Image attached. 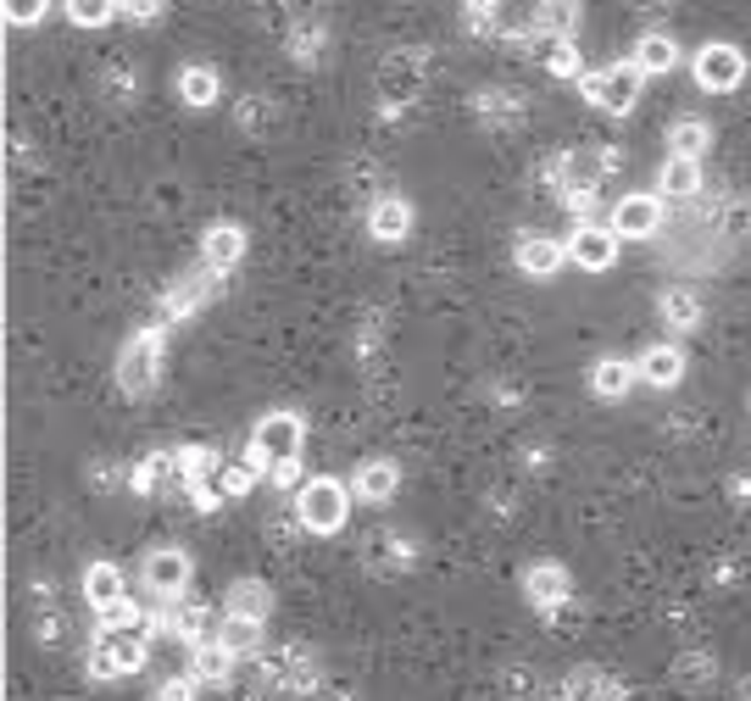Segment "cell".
I'll list each match as a JSON object with an SVG mask.
<instances>
[{"instance_id": "1", "label": "cell", "mask_w": 751, "mask_h": 701, "mask_svg": "<svg viewBox=\"0 0 751 701\" xmlns=\"http://www.w3.org/2000/svg\"><path fill=\"white\" fill-rule=\"evenodd\" d=\"M301 440H306V424L296 412H267L256 424V435H251V446H246V456L262 467V474H273L278 462H301Z\"/></svg>"}, {"instance_id": "2", "label": "cell", "mask_w": 751, "mask_h": 701, "mask_svg": "<svg viewBox=\"0 0 751 701\" xmlns=\"http://www.w3.org/2000/svg\"><path fill=\"white\" fill-rule=\"evenodd\" d=\"M346 512H351V490L340 485V479H306L301 485V496H296V518H301V529H312V535H335V529H346Z\"/></svg>"}, {"instance_id": "3", "label": "cell", "mask_w": 751, "mask_h": 701, "mask_svg": "<svg viewBox=\"0 0 751 701\" xmlns=\"http://www.w3.org/2000/svg\"><path fill=\"white\" fill-rule=\"evenodd\" d=\"M640 67L635 62H613V67H601V73H585L579 78V89L601 107V112H613V117H624V112H635V101H640Z\"/></svg>"}, {"instance_id": "4", "label": "cell", "mask_w": 751, "mask_h": 701, "mask_svg": "<svg viewBox=\"0 0 751 701\" xmlns=\"http://www.w3.org/2000/svg\"><path fill=\"white\" fill-rule=\"evenodd\" d=\"M162 329H139L128 346H123V356H117V385L128 390V396H146L151 385H157V373H162Z\"/></svg>"}, {"instance_id": "5", "label": "cell", "mask_w": 751, "mask_h": 701, "mask_svg": "<svg viewBox=\"0 0 751 701\" xmlns=\"http://www.w3.org/2000/svg\"><path fill=\"white\" fill-rule=\"evenodd\" d=\"M139 663H146V635L101 629L96 658H89V674H96V679H128V674H139Z\"/></svg>"}, {"instance_id": "6", "label": "cell", "mask_w": 751, "mask_h": 701, "mask_svg": "<svg viewBox=\"0 0 751 701\" xmlns=\"http://www.w3.org/2000/svg\"><path fill=\"white\" fill-rule=\"evenodd\" d=\"M746 78V57L735 51V45H701L696 51V84L708 89V96H729V89H740Z\"/></svg>"}, {"instance_id": "7", "label": "cell", "mask_w": 751, "mask_h": 701, "mask_svg": "<svg viewBox=\"0 0 751 701\" xmlns=\"http://www.w3.org/2000/svg\"><path fill=\"white\" fill-rule=\"evenodd\" d=\"M146 590H157L162 601H178L184 590H190V551H178V546H157V551H146Z\"/></svg>"}, {"instance_id": "8", "label": "cell", "mask_w": 751, "mask_h": 701, "mask_svg": "<svg viewBox=\"0 0 751 701\" xmlns=\"http://www.w3.org/2000/svg\"><path fill=\"white\" fill-rule=\"evenodd\" d=\"M568 262L585 267V273H606V267H613L618 262V234H613V223H579L568 234Z\"/></svg>"}, {"instance_id": "9", "label": "cell", "mask_w": 751, "mask_h": 701, "mask_svg": "<svg viewBox=\"0 0 751 701\" xmlns=\"http://www.w3.org/2000/svg\"><path fill=\"white\" fill-rule=\"evenodd\" d=\"M656 228H663V201L656 196H624L613 206V234L618 240H651Z\"/></svg>"}, {"instance_id": "10", "label": "cell", "mask_w": 751, "mask_h": 701, "mask_svg": "<svg viewBox=\"0 0 751 701\" xmlns=\"http://www.w3.org/2000/svg\"><path fill=\"white\" fill-rule=\"evenodd\" d=\"M240 256H246V228H240V223H212L206 240H201V262H206L212 273H228Z\"/></svg>"}, {"instance_id": "11", "label": "cell", "mask_w": 751, "mask_h": 701, "mask_svg": "<svg viewBox=\"0 0 751 701\" xmlns=\"http://www.w3.org/2000/svg\"><path fill=\"white\" fill-rule=\"evenodd\" d=\"M518 267L529 273V278H551L562 262H568V240H546V234H529V240H518Z\"/></svg>"}, {"instance_id": "12", "label": "cell", "mask_w": 751, "mask_h": 701, "mask_svg": "<svg viewBox=\"0 0 751 701\" xmlns=\"http://www.w3.org/2000/svg\"><path fill=\"white\" fill-rule=\"evenodd\" d=\"M396 485H401V467L396 462H385V456H373V462H362L356 474H351V496H362V501H390L396 496Z\"/></svg>"}, {"instance_id": "13", "label": "cell", "mask_w": 751, "mask_h": 701, "mask_svg": "<svg viewBox=\"0 0 751 701\" xmlns=\"http://www.w3.org/2000/svg\"><path fill=\"white\" fill-rule=\"evenodd\" d=\"M640 379H646L651 390H674V385L685 379V351H679V346H651V351L640 356Z\"/></svg>"}, {"instance_id": "14", "label": "cell", "mask_w": 751, "mask_h": 701, "mask_svg": "<svg viewBox=\"0 0 751 701\" xmlns=\"http://www.w3.org/2000/svg\"><path fill=\"white\" fill-rule=\"evenodd\" d=\"M234 663H240V658H234V651L212 635V640H201V646H190V674L201 679V685H223L228 674H234Z\"/></svg>"}, {"instance_id": "15", "label": "cell", "mask_w": 751, "mask_h": 701, "mask_svg": "<svg viewBox=\"0 0 751 701\" xmlns=\"http://www.w3.org/2000/svg\"><path fill=\"white\" fill-rule=\"evenodd\" d=\"M635 379H640V367H635V362L606 356V362H596V373H590V390H596L601 401H624V396L635 390Z\"/></svg>"}, {"instance_id": "16", "label": "cell", "mask_w": 751, "mask_h": 701, "mask_svg": "<svg viewBox=\"0 0 751 701\" xmlns=\"http://www.w3.org/2000/svg\"><path fill=\"white\" fill-rule=\"evenodd\" d=\"M367 234H373V240H385V246L406 240V234H412V206L396 201V196H385L379 206L367 212Z\"/></svg>"}, {"instance_id": "17", "label": "cell", "mask_w": 751, "mask_h": 701, "mask_svg": "<svg viewBox=\"0 0 751 701\" xmlns=\"http://www.w3.org/2000/svg\"><path fill=\"white\" fill-rule=\"evenodd\" d=\"M123 596H128L123 568H112V563H89V568H84V601L96 606V613H107V606L123 601Z\"/></svg>"}, {"instance_id": "18", "label": "cell", "mask_w": 751, "mask_h": 701, "mask_svg": "<svg viewBox=\"0 0 751 701\" xmlns=\"http://www.w3.org/2000/svg\"><path fill=\"white\" fill-rule=\"evenodd\" d=\"M524 590H529V601H535V606H556V601H568V568H562V563H535V568L524 574Z\"/></svg>"}, {"instance_id": "19", "label": "cell", "mask_w": 751, "mask_h": 701, "mask_svg": "<svg viewBox=\"0 0 751 701\" xmlns=\"http://www.w3.org/2000/svg\"><path fill=\"white\" fill-rule=\"evenodd\" d=\"M656 190H663L668 201H690V196L701 190V162H690V157H668L663 173H656Z\"/></svg>"}, {"instance_id": "20", "label": "cell", "mask_w": 751, "mask_h": 701, "mask_svg": "<svg viewBox=\"0 0 751 701\" xmlns=\"http://www.w3.org/2000/svg\"><path fill=\"white\" fill-rule=\"evenodd\" d=\"M273 613V590L262 585V579H234V590H228V618H267Z\"/></svg>"}, {"instance_id": "21", "label": "cell", "mask_w": 751, "mask_h": 701, "mask_svg": "<svg viewBox=\"0 0 751 701\" xmlns=\"http://www.w3.org/2000/svg\"><path fill=\"white\" fill-rule=\"evenodd\" d=\"M708 146H713V128L701 123V117H679V123L668 128V157L701 162V157H708Z\"/></svg>"}, {"instance_id": "22", "label": "cell", "mask_w": 751, "mask_h": 701, "mask_svg": "<svg viewBox=\"0 0 751 701\" xmlns=\"http://www.w3.org/2000/svg\"><path fill=\"white\" fill-rule=\"evenodd\" d=\"M674 62H679V39H668V34H646V39L635 45V67H640L646 78L668 73Z\"/></svg>"}, {"instance_id": "23", "label": "cell", "mask_w": 751, "mask_h": 701, "mask_svg": "<svg viewBox=\"0 0 751 701\" xmlns=\"http://www.w3.org/2000/svg\"><path fill=\"white\" fill-rule=\"evenodd\" d=\"M217 451H206V446H184L178 451V479H184V490L190 485H206V479H217Z\"/></svg>"}, {"instance_id": "24", "label": "cell", "mask_w": 751, "mask_h": 701, "mask_svg": "<svg viewBox=\"0 0 751 701\" xmlns=\"http://www.w3.org/2000/svg\"><path fill=\"white\" fill-rule=\"evenodd\" d=\"M217 640L234 651V658H251V651L262 646V624H256V618H223Z\"/></svg>"}, {"instance_id": "25", "label": "cell", "mask_w": 751, "mask_h": 701, "mask_svg": "<svg viewBox=\"0 0 751 701\" xmlns=\"http://www.w3.org/2000/svg\"><path fill=\"white\" fill-rule=\"evenodd\" d=\"M178 96L190 107H212L217 101V73L212 67H184L178 73Z\"/></svg>"}, {"instance_id": "26", "label": "cell", "mask_w": 751, "mask_h": 701, "mask_svg": "<svg viewBox=\"0 0 751 701\" xmlns=\"http://www.w3.org/2000/svg\"><path fill=\"white\" fill-rule=\"evenodd\" d=\"M256 474H262V467H256L251 456H240V462H223V467H217V485H223L228 501H240V496H251Z\"/></svg>"}, {"instance_id": "27", "label": "cell", "mask_w": 751, "mask_h": 701, "mask_svg": "<svg viewBox=\"0 0 751 701\" xmlns=\"http://www.w3.org/2000/svg\"><path fill=\"white\" fill-rule=\"evenodd\" d=\"M167 474H178V451H162V456H146V462H139V467H134V490L151 496V490H162Z\"/></svg>"}, {"instance_id": "28", "label": "cell", "mask_w": 751, "mask_h": 701, "mask_svg": "<svg viewBox=\"0 0 751 701\" xmlns=\"http://www.w3.org/2000/svg\"><path fill=\"white\" fill-rule=\"evenodd\" d=\"M117 12H123V0H67V17L78 28H107Z\"/></svg>"}, {"instance_id": "29", "label": "cell", "mask_w": 751, "mask_h": 701, "mask_svg": "<svg viewBox=\"0 0 751 701\" xmlns=\"http://www.w3.org/2000/svg\"><path fill=\"white\" fill-rule=\"evenodd\" d=\"M574 23H579V0H546V7H540V28L551 39H568Z\"/></svg>"}, {"instance_id": "30", "label": "cell", "mask_w": 751, "mask_h": 701, "mask_svg": "<svg viewBox=\"0 0 751 701\" xmlns=\"http://www.w3.org/2000/svg\"><path fill=\"white\" fill-rule=\"evenodd\" d=\"M101 629H134V635H146L151 624H146V613H139V606L123 596V601H112L107 613H101Z\"/></svg>"}, {"instance_id": "31", "label": "cell", "mask_w": 751, "mask_h": 701, "mask_svg": "<svg viewBox=\"0 0 751 701\" xmlns=\"http://www.w3.org/2000/svg\"><path fill=\"white\" fill-rule=\"evenodd\" d=\"M663 317L674 323V329H690V323L701 317V306H696L690 290H668V296H663Z\"/></svg>"}, {"instance_id": "32", "label": "cell", "mask_w": 751, "mask_h": 701, "mask_svg": "<svg viewBox=\"0 0 751 701\" xmlns=\"http://www.w3.org/2000/svg\"><path fill=\"white\" fill-rule=\"evenodd\" d=\"M546 67H551L556 78H585V73H579V51H574V39H556V45H551V57H546Z\"/></svg>"}, {"instance_id": "33", "label": "cell", "mask_w": 751, "mask_h": 701, "mask_svg": "<svg viewBox=\"0 0 751 701\" xmlns=\"http://www.w3.org/2000/svg\"><path fill=\"white\" fill-rule=\"evenodd\" d=\"M45 7H51V0H7V23H17V28H34V23L45 17Z\"/></svg>"}, {"instance_id": "34", "label": "cell", "mask_w": 751, "mask_h": 701, "mask_svg": "<svg viewBox=\"0 0 751 701\" xmlns=\"http://www.w3.org/2000/svg\"><path fill=\"white\" fill-rule=\"evenodd\" d=\"M196 690H201V679H196V674H178V679H167V685H162V696H157V701H196Z\"/></svg>"}, {"instance_id": "35", "label": "cell", "mask_w": 751, "mask_h": 701, "mask_svg": "<svg viewBox=\"0 0 751 701\" xmlns=\"http://www.w3.org/2000/svg\"><path fill=\"white\" fill-rule=\"evenodd\" d=\"M162 12V0H123V17H134V23H151Z\"/></svg>"}, {"instance_id": "36", "label": "cell", "mask_w": 751, "mask_h": 701, "mask_svg": "<svg viewBox=\"0 0 751 701\" xmlns=\"http://www.w3.org/2000/svg\"><path fill=\"white\" fill-rule=\"evenodd\" d=\"M267 479H273L278 490H290V485H301V462H278V467H273Z\"/></svg>"}, {"instance_id": "37", "label": "cell", "mask_w": 751, "mask_h": 701, "mask_svg": "<svg viewBox=\"0 0 751 701\" xmlns=\"http://www.w3.org/2000/svg\"><path fill=\"white\" fill-rule=\"evenodd\" d=\"M462 7H467V12H490V7H496V0H462Z\"/></svg>"}]
</instances>
